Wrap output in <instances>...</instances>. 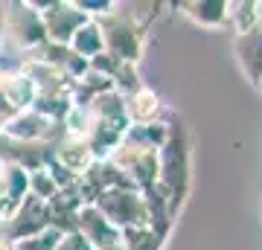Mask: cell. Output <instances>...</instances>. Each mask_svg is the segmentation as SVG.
<instances>
[{"label":"cell","mask_w":262,"mask_h":250,"mask_svg":"<svg viewBox=\"0 0 262 250\" xmlns=\"http://www.w3.org/2000/svg\"><path fill=\"white\" fill-rule=\"evenodd\" d=\"M233 50H236V58H239V64L248 76H251V82L259 87L262 84V29H248L242 35H236L233 41Z\"/></svg>","instance_id":"9c48e42d"},{"label":"cell","mask_w":262,"mask_h":250,"mask_svg":"<svg viewBox=\"0 0 262 250\" xmlns=\"http://www.w3.org/2000/svg\"><path fill=\"white\" fill-rule=\"evenodd\" d=\"M0 250H15V247H12L9 239H3V236H0Z\"/></svg>","instance_id":"44dd1931"},{"label":"cell","mask_w":262,"mask_h":250,"mask_svg":"<svg viewBox=\"0 0 262 250\" xmlns=\"http://www.w3.org/2000/svg\"><path fill=\"white\" fill-rule=\"evenodd\" d=\"M73 3L79 6V12H84L91 20H102V18H108V15L117 9L114 0H73Z\"/></svg>","instance_id":"e0dca14e"},{"label":"cell","mask_w":262,"mask_h":250,"mask_svg":"<svg viewBox=\"0 0 262 250\" xmlns=\"http://www.w3.org/2000/svg\"><path fill=\"white\" fill-rule=\"evenodd\" d=\"M105 35V53H111L120 61L137 64L143 56V47H146V29L131 18L128 12H122V6L117 3V9L108 18L99 20Z\"/></svg>","instance_id":"6da1fadb"},{"label":"cell","mask_w":262,"mask_h":250,"mask_svg":"<svg viewBox=\"0 0 262 250\" xmlns=\"http://www.w3.org/2000/svg\"><path fill=\"white\" fill-rule=\"evenodd\" d=\"M50 230V207L47 201H41L35 195H27L18 204V210L9 215V221L3 224V239L20 241V239H32L38 233Z\"/></svg>","instance_id":"8992f818"},{"label":"cell","mask_w":262,"mask_h":250,"mask_svg":"<svg viewBox=\"0 0 262 250\" xmlns=\"http://www.w3.org/2000/svg\"><path fill=\"white\" fill-rule=\"evenodd\" d=\"M3 29H6V6L0 3V41H3Z\"/></svg>","instance_id":"ffe728a7"},{"label":"cell","mask_w":262,"mask_h":250,"mask_svg":"<svg viewBox=\"0 0 262 250\" xmlns=\"http://www.w3.org/2000/svg\"><path fill=\"white\" fill-rule=\"evenodd\" d=\"M122 247L125 250H160L163 247V236L155 233L151 227H131V230H122Z\"/></svg>","instance_id":"5bb4252c"},{"label":"cell","mask_w":262,"mask_h":250,"mask_svg":"<svg viewBox=\"0 0 262 250\" xmlns=\"http://www.w3.org/2000/svg\"><path fill=\"white\" fill-rule=\"evenodd\" d=\"M58 239H61V233L58 230H44L38 233V236H32V239H20V241H12V247L15 250H56Z\"/></svg>","instance_id":"2e32d148"},{"label":"cell","mask_w":262,"mask_h":250,"mask_svg":"<svg viewBox=\"0 0 262 250\" xmlns=\"http://www.w3.org/2000/svg\"><path fill=\"white\" fill-rule=\"evenodd\" d=\"M102 250H125V247H122V241H120V244H111V247H102Z\"/></svg>","instance_id":"7402d4cb"},{"label":"cell","mask_w":262,"mask_h":250,"mask_svg":"<svg viewBox=\"0 0 262 250\" xmlns=\"http://www.w3.org/2000/svg\"><path fill=\"white\" fill-rule=\"evenodd\" d=\"M88 15L79 12L73 0H50V6L41 12V24H44V32H47V41L53 44L67 47L73 41V35L88 24Z\"/></svg>","instance_id":"5b68a950"},{"label":"cell","mask_w":262,"mask_h":250,"mask_svg":"<svg viewBox=\"0 0 262 250\" xmlns=\"http://www.w3.org/2000/svg\"><path fill=\"white\" fill-rule=\"evenodd\" d=\"M3 38H9L12 44L24 50V53H35L38 47L47 44V32H44V24H41V15L29 9V3H12L6 6V29H3Z\"/></svg>","instance_id":"277c9868"},{"label":"cell","mask_w":262,"mask_h":250,"mask_svg":"<svg viewBox=\"0 0 262 250\" xmlns=\"http://www.w3.org/2000/svg\"><path fill=\"white\" fill-rule=\"evenodd\" d=\"M227 24L233 27L236 35H242L248 29H256V24H259L256 0H227Z\"/></svg>","instance_id":"4fadbf2b"},{"label":"cell","mask_w":262,"mask_h":250,"mask_svg":"<svg viewBox=\"0 0 262 250\" xmlns=\"http://www.w3.org/2000/svg\"><path fill=\"white\" fill-rule=\"evenodd\" d=\"M96 210L117 227V230H131V227H149V210H146V195L140 189H108L96 198Z\"/></svg>","instance_id":"7a4b0ae2"},{"label":"cell","mask_w":262,"mask_h":250,"mask_svg":"<svg viewBox=\"0 0 262 250\" xmlns=\"http://www.w3.org/2000/svg\"><path fill=\"white\" fill-rule=\"evenodd\" d=\"M58 192V184L53 180L47 169H35V172H29V195H35L41 201H50L53 195Z\"/></svg>","instance_id":"9a60e30c"},{"label":"cell","mask_w":262,"mask_h":250,"mask_svg":"<svg viewBox=\"0 0 262 250\" xmlns=\"http://www.w3.org/2000/svg\"><path fill=\"white\" fill-rule=\"evenodd\" d=\"M108 160H111L114 166L120 169L140 192L151 189V186L160 180V151L158 148H146V146H137V143L122 140V146L117 148Z\"/></svg>","instance_id":"3957f363"},{"label":"cell","mask_w":262,"mask_h":250,"mask_svg":"<svg viewBox=\"0 0 262 250\" xmlns=\"http://www.w3.org/2000/svg\"><path fill=\"white\" fill-rule=\"evenodd\" d=\"M76 230L82 233L88 244L94 250H102V247H111V244H120L122 241V233L114 227L108 218H105L94 204L82 207V213H79V224H76Z\"/></svg>","instance_id":"ba28073f"},{"label":"cell","mask_w":262,"mask_h":250,"mask_svg":"<svg viewBox=\"0 0 262 250\" xmlns=\"http://www.w3.org/2000/svg\"><path fill=\"white\" fill-rule=\"evenodd\" d=\"M181 12L204 29H222L227 24V0H189L181 3Z\"/></svg>","instance_id":"30bf717a"},{"label":"cell","mask_w":262,"mask_h":250,"mask_svg":"<svg viewBox=\"0 0 262 250\" xmlns=\"http://www.w3.org/2000/svg\"><path fill=\"white\" fill-rule=\"evenodd\" d=\"M70 53L84 61H94L96 56H102L105 53V35H102V27H99V20H88L79 32L73 35L70 41Z\"/></svg>","instance_id":"7c38bea8"},{"label":"cell","mask_w":262,"mask_h":250,"mask_svg":"<svg viewBox=\"0 0 262 250\" xmlns=\"http://www.w3.org/2000/svg\"><path fill=\"white\" fill-rule=\"evenodd\" d=\"M50 157L56 160L58 166H64L67 172L76 175V177L84 175V172L96 163L94 151H91V146H88V140L73 137V134H64L56 146H50Z\"/></svg>","instance_id":"52a82bcc"},{"label":"cell","mask_w":262,"mask_h":250,"mask_svg":"<svg viewBox=\"0 0 262 250\" xmlns=\"http://www.w3.org/2000/svg\"><path fill=\"white\" fill-rule=\"evenodd\" d=\"M56 250H94V247L88 244V239H84L79 230H70V233H61Z\"/></svg>","instance_id":"ac0fdd59"},{"label":"cell","mask_w":262,"mask_h":250,"mask_svg":"<svg viewBox=\"0 0 262 250\" xmlns=\"http://www.w3.org/2000/svg\"><path fill=\"white\" fill-rule=\"evenodd\" d=\"M3 166H6V157H0V224L9 221V201H6V186H3Z\"/></svg>","instance_id":"d6986e66"},{"label":"cell","mask_w":262,"mask_h":250,"mask_svg":"<svg viewBox=\"0 0 262 250\" xmlns=\"http://www.w3.org/2000/svg\"><path fill=\"white\" fill-rule=\"evenodd\" d=\"M160 96L149 87H140L131 96H125V111H128V122L131 125H151V122H160Z\"/></svg>","instance_id":"8fae6325"}]
</instances>
